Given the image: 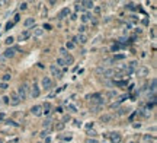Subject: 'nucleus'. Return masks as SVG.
<instances>
[{
  "label": "nucleus",
  "mask_w": 157,
  "mask_h": 143,
  "mask_svg": "<svg viewBox=\"0 0 157 143\" xmlns=\"http://www.w3.org/2000/svg\"><path fill=\"white\" fill-rule=\"evenodd\" d=\"M41 85H42V88H44L45 91H48V89H51V86H52V80L45 76V77L41 80Z\"/></svg>",
  "instance_id": "obj_2"
},
{
  "label": "nucleus",
  "mask_w": 157,
  "mask_h": 143,
  "mask_svg": "<svg viewBox=\"0 0 157 143\" xmlns=\"http://www.w3.org/2000/svg\"><path fill=\"white\" fill-rule=\"evenodd\" d=\"M50 72H51V74H52V76H55V77H61V76H63V72L60 70V67H57L55 64H51Z\"/></svg>",
  "instance_id": "obj_3"
},
{
  "label": "nucleus",
  "mask_w": 157,
  "mask_h": 143,
  "mask_svg": "<svg viewBox=\"0 0 157 143\" xmlns=\"http://www.w3.org/2000/svg\"><path fill=\"white\" fill-rule=\"evenodd\" d=\"M28 92H29V85H28V83H23V85H21V86L18 88V97L21 98V101L26 99Z\"/></svg>",
  "instance_id": "obj_1"
},
{
  "label": "nucleus",
  "mask_w": 157,
  "mask_h": 143,
  "mask_svg": "<svg viewBox=\"0 0 157 143\" xmlns=\"http://www.w3.org/2000/svg\"><path fill=\"white\" fill-rule=\"evenodd\" d=\"M115 95H117V92H114V91H111V92L108 94V97H109V98H114Z\"/></svg>",
  "instance_id": "obj_24"
},
{
  "label": "nucleus",
  "mask_w": 157,
  "mask_h": 143,
  "mask_svg": "<svg viewBox=\"0 0 157 143\" xmlns=\"http://www.w3.org/2000/svg\"><path fill=\"white\" fill-rule=\"evenodd\" d=\"M50 124H51V120H47V121L44 123V127H50Z\"/></svg>",
  "instance_id": "obj_28"
},
{
  "label": "nucleus",
  "mask_w": 157,
  "mask_h": 143,
  "mask_svg": "<svg viewBox=\"0 0 157 143\" xmlns=\"http://www.w3.org/2000/svg\"><path fill=\"white\" fill-rule=\"evenodd\" d=\"M81 9H83V7H81V4H76V10H81Z\"/></svg>",
  "instance_id": "obj_33"
},
{
  "label": "nucleus",
  "mask_w": 157,
  "mask_h": 143,
  "mask_svg": "<svg viewBox=\"0 0 157 143\" xmlns=\"http://www.w3.org/2000/svg\"><path fill=\"white\" fill-rule=\"evenodd\" d=\"M64 129V123H60L58 126H57V130H63Z\"/></svg>",
  "instance_id": "obj_25"
},
{
  "label": "nucleus",
  "mask_w": 157,
  "mask_h": 143,
  "mask_svg": "<svg viewBox=\"0 0 157 143\" xmlns=\"http://www.w3.org/2000/svg\"><path fill=\"white\" fill-rule=\"evenodd\" d=\"M9 79H10V74H4V76H3V80H4V83H6Z\"/></svg>",
  "instance_id": "obj_23"
},
{
  "label": "nucleus",
  "mask_w": 157,
  "mask_h": 143,
  "mask_svg": "<svg viewBox=\"0 0 157 143\" xmlns=\"http://www.w3.org/2000/svg\"><path fill=\"white\" fill-rule=\"evenodd\" d=\"M10 105H13V107H16V105H19L21 104V98L18 97V94H12V97H10Z\"/></svg>",
  "instance_id": "obj_4"
},
{
  "label": "nucleus",
  "mask_w": 157,
  "mask_h": 143,
  "mask_svg": "<svg viewBox=\"0 0 157 143\" xmlns=\"http://www.w3.org/2000/svg\"><path fill=\"white\" fill-rule=\"evenodd\" d=\"M15 51H18V48H7V50L4 51L3 57H4V59H12V57L15 56Z\"/></svg>",
  "instance_id": "obj_5"
},
{
  "label": "nucleus",
  "mask_w": 157,
  "mask_h": 143,
  "mask_svg": "<svg viewBox=\"0 0 157 143\" xmlns=\"http://www.w3.org/2000/svg\"><path fill=\"white\" fill-rule=\"evenodd\" d=\"M58 66H66V61H64V59H63V57L57 59V67H58Z\"/></svg>",
  "instance_id": "obj_16"
},
{
  "label": "nucleus",
  "mask_w": 157,
  "mask_h": 143,
  "mask_svg": "<svg viewBox=\"0 0 157 143\" xmlns=\"http://www.w3.org/2000/svg\"><path fill=\"white\" fill-rule=\"evenodd\" d=\"M102 73L105 74V77H111V76L114 74V70H103Z\"/></svg>",
  "instance_id": "obj_17"
},
{
  "label": "nucleus",
  "mask_w": 157,
  "mask_h": 143,
  "mask_svg": "<svg viewBox=\"0 0 157 143\" xmlns=\"http://www.w3.org/2000/svg\"><path fill=\"white\" fill-rule=\"evenodd\" d=\"M69 12H70V10H69L67 7H66V9H63V10L60 12V15H58V18H60V19H63L64 16H67V15H69Z\"/></svg>",
  "instance_id": "obj_12"
},
{
  "label": "nucleus",
  "mask_w": 157,
  "mask_h": 143,
  "mask_svg": "<svg viewBox=\"0 0 157 143\" xmlns=\"http://www.w3.org/2000/svg\"><path fill=\"white\" fill-rule=\"evenodd\" d=\"M31 112H32L35 117H39V115H42V107H41V105H35V107H32Z\"/></svg>",
  "instance_id": "obj_7"
},
{
  "label": "nucleus",
  "mask_w": 157,
  "mask_h": 143,
  "mask_svg": "<svg viewBox=\"0 0 157 143\" xmlns=\"http://www.w3.org/2000/svg\"><path fill=\"white\" fill-rule=\"evenodd\" d=\"M12 26H13V22H9V24L6 25V29H10Z\"/></svg>",
  "instance_id": "obj_29"
},
{
  "label": "nucleus",
  "mask_w": 157,
  "mask_h": 143,
  "mask_svg": "<svg viewBox=\"0 0 157 143\" xmlns=\"http://www.w3.org/2000/svg\"><path fill=\"white\" fill-rule=\"evenodd\" d=\"M47 134H48V132H42V133H41V137H45Z\"/></svg>",
  "instance_id": "obj_34"
},
{
  "label": "nucleus",
  "mask_w": 157,
  "mask_h": 143,
  "mask_svg": "<svg viewBox=\"0 0 157 143\" xmlns=\"http://www.w3.org/2000/svg\"><path fill=\"white\" fill-rule=\"evenodd\" d=\"M90 111H93V112H99L100 111V107L99 105H96V107H92V109Z\"/></svg>",
  "instance_id": "obj_20"
},
{
  "label": "nucleus",
  "mask_w": 157,
  "mask_h": 143,
  "mask_svg": "<svg viewBox=\"0 0 157 143\" xmlns=\"http://www.w3.org/2000/svg\"><path fill=\"white\" fill-rule=\"evenodd\" d=\"M0 88H1V89H7V83H1Z\"/></svg>",
  "instance_id": "obj_32"
},
{
  "label": "nucleus",
  "mask_w": 157,
  "mask_h": 143,
  "mask_svg": "<svg viewBox=\"0 0 157 143\" xmlns=\"http://www.w3.org/2000/svg\"><path fill=\"white\" fill-rule=\"evenodd\" d=\"M66 59H64V61H66V64H71L73 61H74V59H73V56H70V54H67V56H64Z\"/></svg>",
  "instance_id": "obj_10"
},
{
  "label": "nucleus",
  "mask_w": 157,
  "mask_h": 143,
  "mask_svg": "<svg viewBox=\"0 0 157 143\" xmlns=\"http://www.w3.org/2000/svg\"><path fill=\"white\" fill-rule=\"evenodd\" d=\"M111 120H112V115H102V118H100L102 123H109Z\"/></svg>",
  "instance_id": "obj_13"
},
{
  "label": "nucleus",
  "mask_w": 157,
  "mask_h": 143,
  "mask_svg": "<svg viewBox=\"0 0 157 143\" xmlns=\"http://www.w3.org/2000/svg\"><path fill=\"white\" fill-rule=\"evenodd\" d=\"M34 34H35L37 36H39V35H42V34H44V31H42V28H37V29L34 31Z\"/></svg>",
  "instance_id": "obj_18"
},
{
  "label": "nucleus",
  "mask_w": 157,
  "mask_h": 143,
  "mask_svg": "<svg viewBox=\"0 0 157 143\" xmlns=\"http://www.w3.org/2000/svg\"><path fill=\"white\" fill-rule=\"evenodd\" d=\"M12 42H13V38H12V36L6 39V44H12Z\"/></svg>",
  "instance_id": "obj_31"
},
{
  "label": "nucleus",
  "mask_w": 157,
  "mask_h": 143,
  "mask_svg": "<svg viewBox=\"0 0 157 143\" xmlns=\"http://www.w3.org/2000/svg\"><path fill=\"white\" fill-rule=\"evenodd\" d=\"M29 35H31V34H29V31H23V32L19 35V39H21V41H25V39H28V38H29Z\"/></svg>",
  "instance_id": "obj_9"
},
{
  "label": "nucleus",
  "mask_w": 157,
  "mask_h": 143,
  "mask_svg": "<svg viewBox=\"0 0 157 143\" xmlns=\"http://www.w3.org/2000/svg\"><path fill=\"white\" fill-rule=\"evenodd\" d=\"M151 91H153V92L156 91V80H153V83H151Z\"/></svg>",
  "instance_id": "obj_27"
},
{
  "label": "nucleus",
  "mask_w": 157,
  "mask_h": 143,
  "mask_svg": "<svg viewBox=\"0 0 157 143\" xmlns=\"http://www.w3.org/2000/svg\"><path fill=\"white\" fill-rule=\"evenodd\" d=\"M42 109H44V111H42L44 114H50V109H51V105H50V104H45V105L42 107Z\"/></svg>",
  "instance_id": "obj_14"
},
{
  "label": "nucleus",
  "mask_w": 157,
  "mask_h": 143,
  "mask_svg": "<svg viewBox=\"0 0 157 143\" xmlns=\"http://www.w3.org/2000/svg\"><path fill=\"white\" fill-rule=\"evenodd\" d=\"M39 94H41L39 86L38 85H34V86H32V89H31V97H32V98H38Z\"/></svg>",
  "instance_id": "obj_6"
},
{
  "label": "nucleus",
  "mask_w": 157,
  "mask_h": 143,
  "mask_svg": "<svg viewBox=\"0 0 157 143\" xmlns=\"http://www.w3.org/2000/svg\"><path fill=\"white\" fill-rule=\"evenodd\" d=\"M80 4L84 6L86 9H92V7H93V1H81Z\"/></svg>",
  "instance_id": "obj_11"
},
{
  "label": "nucleus",
  "mask_w": 157,
  "mask_h": 143,
  "mask_svg": "<svg viewBox=\"0 0 157 143\" xmlns=\"http://www.w3.org/2000/svg\"><path fill=\"white\" fill-rule=\"evenodd\" d=\"M78 31H80V32H84V31H86V26H84V25H81V26L78 28Z\"/></svg>",
  "instance_id": "obj_30"
},
{
  "label": "nucleus",
  "mask_w": 157,
  "mask_h": 143,
  "mask_svg": "<svg viewBox=\"0 0 157 143\" xmlns=\"http://www.w3.org/2000/svg\"><path fill=\"white\" fill-rule=\"evenodd\" d=\"M89 18H90V15H84V16H83V22H87Z\"/></svg>",
  "instance_id": "obj_26"
},
{
  "label": "nucleus",
  "mask_w": 157,
  "mask_h": 143,
  "mask_svg": "<svg viewBox=\"0 0 157 143\" xmlns=\"http://www.w3.org/2000/svg\"><path fill=\"white\" fill-rule=\"evenodd\" d=\"M19 7H21V10H25V9L28 7V3H26V1H23V3H21V6H19Z\"/></svg>",
  "instance_id": "obj_19"
},
{
  "label": "nucleus",
  "mask_w": 157,
  "mask_h": 143,
  "mask_svg": "<svg viewBox=\"0 0 157 143\" xmlns=\"http://www.w3.org/2000/svg\"><path fill=\"white\" fill-rule=\"evenodd\" d=\"M121 134L119 133H111V142L112 143H119L121 142Z\"/></svg>",
  "instance_id": "obj_8"
},
{
  "label": "nucleus",
  "mask_w": 157,
  "mask_h": 143,
  "mask_svg": "<svg viewBox=\"0 0 157 143\" xmlns=\"http://www.w3.org/2000/svg\"><path fill=\"white\" fill-rule=\"evenodd\" d=\"M60 53H61V56H67V54H69L66 48H61V50H60Z\"/></svg>",
  "instance_id": "obj_21"
},
{
  "label": "nucleus",
  "mask_w": 157,
  "mask_h": 143,
  "mask_svg": "<svg viewBox=\"0 0 157 143\" xmlns=\"http://www.w3.org/2000/svg\"><path fill=\"white\" fill-rule=\"evenodd\" d=\"M67 48H69V50L74 48V44H73V42H67Z\"/></svg>",
  "instance_id": "obj_22"
},
{
  "label": "nucleus",
  "mask_w": 157,
  "mask_h": 143,
  "mask_svg": "<svg viewBox=\"0 0 157 143\" xmlns=\"http://www.w3.org/2000/svg\"><path fill=\"white\" fill-rule=\"evenodd\" d=\"M23 24H25V26H31V25L34 24V18H28V19H26Z\"/></svg>",
  "instance_id": "obj_15"
}]
</instances>
